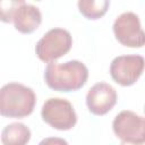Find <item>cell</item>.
Segmentation results:
<instances>
[{
	"mask_svg": "<svg viewBox=\"0 0 145 145\" xmlns=\"http://www.w3.org/2000/svg\"><path fill=\"white\" fill-rule=\"evenodd\" d=\"M88 69L79 60H70L63 63L50 62L44 70L45 84L57 92H75L87 82Z\"/></svg>",
	"mask_w": 145,
	"mask_h": 145,
	"instance_id": "1",
	"label": "cell"
},
{
	"mask_svg": "<svg viewBox=\"0 0 145 145\" xmlns=\"http://www.w3.org/2000/svg\"><path fill=\"white\" fill-rule=\"evenodd\" d=\"M34 91L20 83L11 82L0 89V114L7 118H25L35 106Z\"/></svg>",
	"mask_w": 145,
	"mask_h": 145,
	"instance_id": "2",
	"label": "cell"
},
{
	"mask_svg": "<svg viewBox=\"0 0 145 145\" xmlns=\"http://www.w3.org/2000/svg\"><path fill=\"white\" fill-rule=\"evenodd\" d=\"M1 20L3 23H12L15 28L23 34H31L42 23V14L40 9L23 0L2 1L0 3Z\"/></svg>",
	"mask_w": 145,
	"mask_h": 145,
	"instance_id": "3",
	"label": "cell"
},
{
	"mask_svg": "<svg viewBox=\"0 0 145 145\" xmlns=\"http://www.w3.org/2000/svg\"><path fill=\"white\" fill-rule=\"evenodd\" d=\"M71 45V34L65 28L54 27L48 31L37 41L35 45V53L41 61L50 63L67 54L70 51Z\"/></svg>",
	"mask_w": 145,
	"mask_h": 145,
	"instance_id": "4",
	"label": "cell"
},
{
	"mask_svg": "<svg viewBox=\"0 0 145 145\" xmlns=\"http://www.w3.org/2000/svg\"><path fill=\"white\" fill-rule=\"evenodd\" d=\"M44 122L57 130H69L77 122V114L72 104L62 97L48 99L41 110Z\"/></svg>",
	"mask_w": 145,
	"mask_h": 145,
	"instance_id": "5",
	"label": "cell"
},
{
	"mask_svg": "<svg viewBox=\"0 0 145 145\" xmlns=\"http://www.w3.org/2000/svg\"><path fill=\"white\" fill-rule=\"evenodd\" d=\"M116 40L128 48H142L145 45V31L142 28L138 15L126 11L119 15L112 25Z\"/></svg>",
	"mask_w": 145,
	"mask_h": 145,
	"instance_id": "6",
	"label": "cell"
},
{
	"mask_svg": "<svg viewBox=\"0 0 145 145\" xmlns=\"http://www.w3.org/2000/svg\"><path fill=\"white\" fill-rule=\"evenodd\" d=\"M112 129L114 135L125 143L145 144V117L130 110H123L114 117Z\"/></svg>",
	"mask_w": 145,
	"mask_h": 145,
	"instance_id": "7",
	"label": "cell"
},
{
	"mask_svg": "<svg viewBox=\"0 0 145 145\" xmlns=\"http://www.w3.org/2000/svg\"><path fill=\"white\" fill-rule=\"evenodd\" d=\"M145 69V59L139 54H123L116 57L110 63L112 79L121 86L134 85Z\"/></svg>",
	"mask_w": 145,
	"mask_h": 145,
	"instance_id": "8",
	"label": "cell"
},
{
	"mask_svg": "<svg viewBox=\"0 0 145 145\" xmlns=\"http://www.w3.org/2000/svg\"><path fill=\"white\" fill-rule=\"evenodd\" d=\"M116 89L105 82L94 84L86 94V105L91 113L95 116H104L117 103Z\"/></svg>",
	"mask_w": 145,
	"mask_h": 145,
	"instance_id": "9",
	"label": "cell"
},
{
	"mask_svg": "<svg viewBox=\"0 0 145 145\" xmlns=\"http://www.w3.org/2000/svg\"><path fill=\"white\" fill-rule=\"evenodd\" d=\"M29 139L31 130L22 122L9 123L1 131L2 145H27Z\"/></svg>",
	"mask_w": 145,
	"mask_h": 145,
	"instance_id": "10",
	"label": "cell"
},
{
	"mask_svg": "<svg viewBox=\"0 0 145 145\" xmlns=\"http://www.w3.org/2000/svg\"><path fill=\"white\" fill-rule=\"evenodd\" d=\"M79 12L87 19H99L104 16L110 7L108 0H79L77 2Z\"/></svg>",
	"mask_w": 145,
	"mask_h": 145,
	"instance_id": "11",
	"label": "cell"
},
{
	"mask_svg": "<svg viewBox=\"0 0 145 145\" xmlns=\"http://www.w3.org/2000/svg\"><path fill=\"white\" fill-rule=\"evenodd\" d=\"M37 145H68V142L60 137H46L42 139Z\"/></svg>",
	"mask_w": 145,
	"mask_h": 145,
	"instance_id": "12",
	"label": "cell"
},
{
	"mask_svg": "<svg viewBox=\"0 0 145 145\" xmlns=\"http://www.w3.org/2000/svg\"><path fill=\"white\" fill-rule=\"evenodd\" d=\"M120 145H144V144H129V143H125V142H122Z\"/></svg>",
	"mask_w": 145,
	"mask_h": 145,
	"instance_id": "13",
	"label": "cell"
},
{
	"mask_svg": "<svg viewBox=\"0 0 145 145\" xmlns=\"http://www.w3.org/2000/svg\"><path fill=\"white\" fill-rule=\"evenodd\" d=\"M144 111H145V109H144Z\"/></svg>",
	"mask_w": 145,
	"mask_h": 145,
	"instance_id": "14",
	"label": "cell"
}]
</instances>
